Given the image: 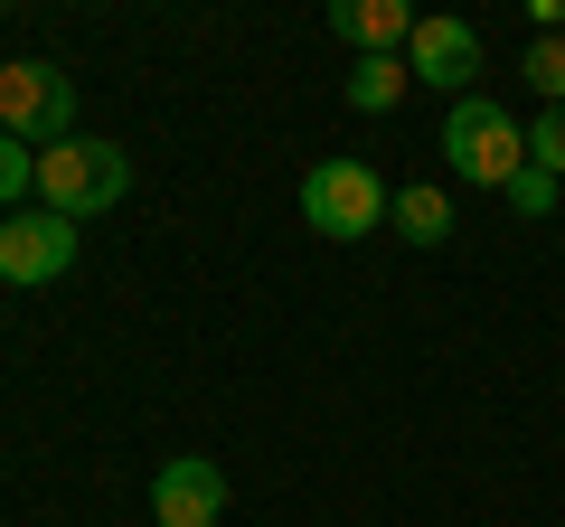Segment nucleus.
I'll return each mask as SVG.
<instances>
[{"instance_id":"nucleus-1","label":"nucleus","mask_w":565,"mask_h":527,"mask_svg":"<svg viewBox=\"0 0 565 527\" xmlns=\"http://www.w3.org/2000/svg\"><path fill=\"white\" fill-rule=\"evenodd\" d=\"M444 170L471 180V189H509L527 170V122L509 104H490V95H462L444 114Z\"/></svg>"},{"instance_id":"nucleus-2","label":"nucleus","mask_w":565,"mask_h":527,"mask_svg":"<svg viewBox=\"0 0 565 527\" xmlns=\"http://www.w3.org/2000/svg\"><path fill=\"white\" fill-rule=\"evenodd\" d=\"M122 189H132V161H122L114 142H57L39 151V207H57V217H104V207H122Z\"/></svg>"},{"instance_id":"nucleus-3","label":"nucleus","mask_w":565,"mask_h":527,"mask_svg":"<svg viewBox=\"0 0 565 527\" xmlns=\"http://www.w3.org/2000/svg\"><path fill=\"white\" fill-rule=\"evenodd\" d=\"M0 132H20L29 151L76 142V76L47 57H0Z\"/></svg>"},{"instance_id":"nucleus-4","label":"nucleus","mask_w":565,"mask_h":527,"mask_svg":"<svg viewBox=\"0 0 565 527\" xmlns=\"http://www.w3.org/2000/svg\"><path fill=\"white\" fill-rule=\"evenodd\" d=\"M386 207H396V189H386L367 161H349V151H340V161H321V170L302 180V217L321 226L330 245H359V236H377V226H386Z\"/></svg>"},{"instance_id":"nucleus-5","label":"nucleus","mask_w":565,"mask_h":527,"mask_svg":"<svg viewBox=\"0 0 565 527\" xmlns=\"http://www.w3.org/2000/svg\"><path fill=\"white\" fill-rule=\"evenodd\" d=\"M66 264H76V217H57V207H10L0 217V283H57Z\"/></svg>"},{"instance_id":"nucleus-6","label":"nucleus","mask_w":565,"mask_h":527,"mask_svg":"<svg viewBox=\"0 0 565 527\" xmlns=\"http://www.w3.org/2000/svg\"><path fill=\"white\" fill-rule=\"evenodd\" d=\"M405 66H415V85H434V95H481V29L471 20H452V10H424L415 20V39H405Z\"/></svg>"},{"instance_id":"nucleus-7","label":"nucleus","mask_w":565,"mask_h":527,"mask_svg":"<svg viewBox=\"0 0 565 527\" xmlns=\"http://www.w3.org/2000/svg\"><path fill=\"white\" fill-rule=\"evenodd\" d=\"M151 518L161 527H217L226 518V471L207 462V452H170V462L151 471Z\"/></svg>"},{"instance_id":"nucleus-8","label":"nucleus","mask_w":565,"mask_h":527,"mask_svg":"<svg viewBox=\"0 0 565 527\" xmlns=\"http://www.w3.org/2000/svg\"><path fill=\"white\" fill-rule=\"evenodd\" d=\"M415 20L424 10H405V0H340V10H330V29H340L349 47H367V57H405Z\"/></svg>"},{"instance_id":"nucleus-9","label":"nucleus","mask_w":565,"mask_h":527,"mask_svg":"<svg viewBox=\"0 0 565 527\" xmlns=\"http://www.w3.org/2000/svg\"><path fill=\"white\" fill-rule=\"evenodd\" d=\"M386 217H396L405 245H444V236H452V189H396Z\"/></svg>"},{"instance_id":"nucleus-10","label":"nucleus","mask_w":565,"mask_h":527,"mask_svg":"<svg viewBox=\"0 0 565 527\" xmlns=\"http://www.w3.org/2000/svg\"><path fill=\"white\" fill-rule=\"evenodd\" d=\"M405 85H415L405 57H359V76H349V114H396Z\"/></svg>"},{"instance_id":"nucleus-11","label":"nucleus","mask_w":565,"mask_h":527,"mask_svg":"<svg viewBox=\"0 0 565 527\" xmlns=\"http://www.w3.org/2000/svg\"><path fill=\"white\" fill-rule=\"evenodd\" d=\"M39 198V151L20 132H0V207H29Z\"/></svg>"},{"instance_id":"nucleus-12","label":"nucleus","mask_w":565,"mask_h":527,"mask_svg":"<svg viewBox=\"0 0 565 527\" xmlns=\"http://www.w3.org/2000/svg\"><path fill=\"white\" fill-rule=\"evenodd\" d=\"M527 161H537L546 180H565V104H537V122H527Z\"/></svg>"},{"instance_id":"nucleus-13","label":"nucleus","mask_w":565,"mask_h":527,"mask_svg":"<svg viewBox=\"0 0 565 527\" xmlns=\"http://www.w3.org/2000/svg\"><path fill=\"white\" fill-rule=\"evenodd\" d=\"M556 189H565V180H546V170H537V161H527V170H519V180H509V189H500V198H509V207H519V217H527V226H546V217H556Z\"/></svg>"},{"instance_id":"nucleus-14","label":"nucleus","mask_w":565,"mask_h":527,"mask_svg":"<svg viewBox=\"0 0 565 527\" xmlns=\"http://www.w3.org/2000/svg\"><path fill=\"white\" fill-rule=\"evenodd\" d=\"M519 76L537 85V104H565V39H537V47L519 57Z\"/></svg>"}]
</instances>
